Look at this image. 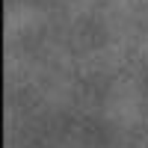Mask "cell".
Returning <instances> with one entry per match:
<instances>
[]
</instances>
